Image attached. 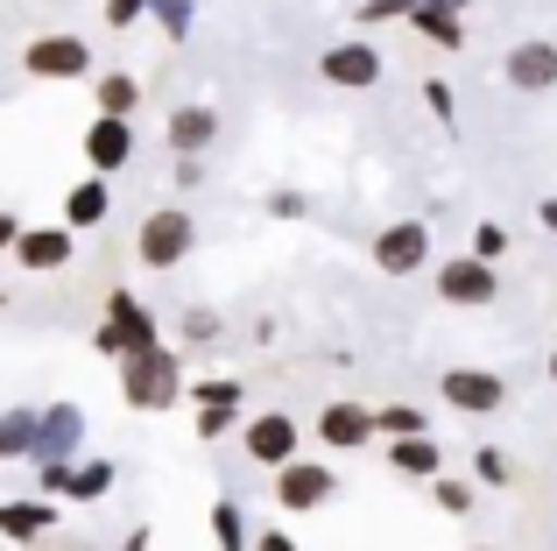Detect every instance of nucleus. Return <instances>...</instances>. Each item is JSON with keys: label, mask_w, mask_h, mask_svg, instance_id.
<instances>
[{"label": "nucleus", "mask_w": 557, "mask_h": 551, "mask_svg": "<svg viewBox=\"0 0 557 551\" xmlns=\"http://www.w3.org/2000/svg\"><path fill=\"white\" fill-rule=\"evenodd\" d=\"M92 346L107 360H135V354H149V346H163V332H156L149 304H141L135 290H113V297H107V318H99V332H92Z\"/></svg>", "instance_id": "obj_1"}, {"label": "nucleus", "mask_w": 557, "mask_h": 551, "mask_svg": "<svg viewBox=\"0 0 557 551\" xmlns=\"http://www.w3.org/2000/svg\"><path fill=\"white\" fill-rule=\"evenodd\" d=\"M121 396H127V411H170V403L184 396L177 354H170V346H149V354L121 360Z\"/></svg>", "instance_id": "obj_2"}, {"label": "nucleus", "mask_w": 557, "mask_h": 551, "mask_svg": "<svg viewBox=\"0 0 557 551\" xmlns=\"http://www.w3.org/2000/svg\"><path fill=\"white\" fill-rule=\"evenodd\" d=\"M190 248H198V220H190V206H156L149 220H141V234H135V262L141 269H177Z\"/></svg>", "instance_id": "obj_3"}, {"label": "nucleus", "mask_w": 557, "mask_h": 551, "mask_svg": "<svg viewBox=\"0 0 557 551\" xmlns=\"http://www.w3.org/2000/svg\"><path fill=\"white\" fill-rule=\"evenodd\" d=\"M437 297H445V304H466V311H480V304L502 297V276H494L487 255H451V262H437Z\"/></svg>", "instance_id": "obj_4"}, {"label": "nucleus", "mask_w": 557, "mask_h": 551, "mask_svg": "<svg viewBox=\"0 0 557 551\" xmlns=\"http://www.w3.org/2000/svg\"><path fill=\"white\" fill-rule=\"evenodd\" d=\"M437 396H445L459 417H494L508 403V382L494 368H451V375H437Z\"/></svg>", "instance_id": "obj_5"}, {"label": "nucleus", "mask_w": 557, "mask_h": 551, "mask_svg": "<svg viewBox=\"0 0 557 551\" xmlns=\"http://www.w3.org/2000/svg\"><path fill=\"white\" fill-rule=\"evenodd\" d=\"M318 71H325V85H339V93H374L381 85V50L368 36H346V42H332V50L318 57Z\"/></svg>", "instance_id": "obj_6"}, {"label": "nucleus", "mask_w": 557, "mask_h": 551, "mask_svg": "<svg viewBox=\"0 0 557 551\" xmlns=\"http://www.w3.org/2000/svg\"><path fill=\"white\" fill-rule=\"evenodd\" d=\"M22 71H28V78H57V85L85 78V71H92V42H85V36H36L22 50Z\"/></svg>", "instance_id": "obj_7"}, {"label": "nucleus", "mask_w": 557, "mask_h": 551, "mask_svg": "<svg viewBox=\"0 0 557 551\" xmlns=\"http://www.w3.org/2000/svg\"><path fill=\"white\" fill-rule=\"evenodd\" d=\"M423 262H431V226L423 220H395L374 234V269L381 276H417Z\"/></svg>", "instance_id": "obj_8"}, {"label": "nucleus", "mask_w": 557, "mask_h": 551, "mask_svg": "<svg viewBox=\"0 0 557 551\" xmlns=\"http://www.w3.org/2000/svg\"><path fill=\"white\" fill-rule=\"evenodd\" d=\"M332 467H318V460H289V467H275V502H283L289 516H311L332 502Z\"/></svg>", "instance_id": "obj_9"}, {"label": "nucleus", "mask_w": 557, "mask_h": 551, "mask_svg": "<svg viewBox=\"0 0 557 551\" xmlns=\"http://www.w3.org/2000/svg\"><path fill=\"white\" fill-rule=\"evenodd\" d=\"M502 78L516 93H557V42L550 36H522L516 50L502 57Z\"/></svg>", "instance_id": "obj_10"}, {"label": "nucleus", "mask_w": 557, "mask_h": 551, "mask_svg": "<svg viewBox=\"0 0 557 551\" xmlns=\"http://www.w3.org/2000/svg\"><path fill=\"white\" fill-rule=\"evenodd\" d=\"M240 439H247V460H261V467H289L297 445H304V431H297V417H289V411H261Z\"/></svg>", "instance_id": "obj_11"}, {"label": "nucleus", "mask_w": 557, "mask_h": 551, "mask_svg": "<svg viewBox=\"0 0 557 551\" xmlns=\"http://www.w3.org/2000/svg\"><path fill=\"white\" fill-rule=\"evenodd\" d=\"M374 431H381V411H368V403H325L318 411V439L332 453H360V445H374Z\"/></svg>", "instance_id": "obj_12"}, {"label": "nucleus", "mask_w": 557, "mask_h": 551, "mask_svg": "<svg viewBox=\"0 0 557 551\" xmlns=\"http://www.w3.org/2000/svg\"><path fill=\"white\" fill-rule=\"evenodd\" d=\"M127 156H135V121H127V113H99V121L85 127V163H92L99 177H113V170H127Z\"/></svg>", "instance_id": "obj_13"}, {"label": "nucleus", "mask_w": 557, "mask_h": 551, "mask_svg": "<svg viewBox=\"0 0 557 551\" xmlns=\"http://www.w3.org/2000/svg\"><path fill=\"white\" fill-rule=\"evenodd\" d=\"M78 226H22V241H14V262H22L28 276H57L71 262V248H78Z\"/></svg>", "instance_id": "obj_14"}, {"label": "nucleus", "mask_w": 557, "mask_h": 551, "mask_svg": "<svg viewBox=\"0 0 557 551\" xmlns=\"http://www.w3.org/2000/svg\"><path fill=\"white\" fill-rule=\"evenodd\" d=\"M78 439H85V411L78 403H50V411H42V431H36V460L42 467H50V460H71Z\"/></svg>", "instance_id": "obj_15"}, {"label": "nucleus", "mask_w": 557, "mask_h": 551, "mask_svg": "<svg viewBox=\"0 0 557 551\" xmlns=\"http://www.w3.org/2000/svg\"><path fill=\"white\" fill-rule=\"evenodd\" d=\"M409 22H417L437 50H466V8H451V0H417Z\"/></svg>", "instance_id": "obj_16"}, {"label": "nucleus", "mask_w": 557, "mask_h": 551, "mask_svg": "<svg viewBox=\"0 0 557 551\" xmlns=\"http://www.w3.org/2000/svg\"><path fill=\"white\" fill-rule=\"evenodd\" d=\"M219 142V113L212 107H177L170 113V149L177 156H205Z\"/></svg>", "instance_id": "obj_17"}, {"label": "nucleus", "mask_w": 557, "mask_h": 551, "mask_svg": "<svg viewBox=\"0 0 557 551\" xmlns=\"http://www.w3.org/2000/svg\"><path fill=\"white\" fill-rule=\"evenodd\" d=\"M388 467H395V474H409V481H437L445 453H437L431 431H417V439H395V445H388Z\"/></svg>", "instance_id": "obj_18"}, {"label": "nucleus", "mask_w": 557, "mask_h": 551, "mask_svg": "<svg viewBox=\"0 0 557 551\" xmlns=\"http://www.w3.org/2000/svg\"><path fill=\"white\" fill-rule=\"evenodd\" d=\"M107 212H113V192H107V177H99V170H92L85 184H71V198H64V226H78V234H85V226H99Z\"/></svg>", "instance_id": "obj_19"}, {"label": "nucleus", "mask_w": 557, "mask_h": 551, "mask_svg": "<svg viewBox=\"0 0 557 551\" xmlns=\"http://www.w3.org/2000/svg\"><path fill=\"white\" fill-rule=\"evenodd\" d=\"M50 524H57V510H50V502H0V538H8V544L42 538Z\"/></svg>", "instance_id": "obj_20"}, {"label": "nucleus", "mask_w": 557, "mask_h": 551, "mask_svg": "<svg viewBox=\"0 0 557 551\" xmlns=\"http://www.w3.org/2000/svg\"><path fill=\"white\" fill-rule=\"evenodd\" d=\"M36 431H42L36 411H8L0 417V460H36Z\"/></svg>", "instance_id": "obj_21"}, {"label": "nucleus", "mask_w": 557, "mask_h": 551, "mask_svg": "<svg viewBox=\"0 0 557 551\" xmlns=\"http://www.w3.org/2000/svg\"><path fill=\"white\" fill-rule=\"evenodd\" d=\"M212 538H219V551H255V530H247L240 502H212Z\"/></svg>", "instance_id": "obj_22"}, {"label": "nucleus", "mask_w": 557, "mask_h": 551, "mask_svg": "<svg viewBox=\"0 0 557 551\" xmlns=\"http://www.w3.org/2000/svg\"><path fill=\"white\" fill-rule=\"evenodd\" d=\"M92 99H99V113H135L141 107V85L127 78V71H107V78L92 85Z\"/></svg>", "instance_id": "obj_23"}, {"label": "nucleus", "mask_w": 557, "mask_h": 551, "mask_svg": "<svg viewBox=\"0 0 557 551\" xmlns=\"http://www.w3.org/2000/svg\"><path fill=\"white\" fill-rule=\"evenodd\" d=\"M113 488V460H92V467H71V495L64 502H99Z\"/></svg>", "instance_id": "obj_24"}, {"label": "nucleus", "mask_w": 557, "mask_h": 551, "mask_svg": "<svg viewBox=\"0 0 557 551\" xmlns=\"http://www.w3.org/2000/svg\"><path fill=\"white\" fill-rule=\"evenodd\" d=\"M381 431H388V439H417V431H431V417H423L417 403H388V411H381Z\"/></svg>", "instance_id": "obj_25"}, {"label": "nucleus", "mask_w": 557, "mask_h": 551, "mask_svg": "<svg viewBox=\"0 0 557 551\" xmlns=\"http://www.w3.org/2000/svg\"><path fill=\"white\" fill-rule=\"evenodd\" d=\"M149 14H156V28H163V36H177V42L190 36V0H156Z\"/></svg>", "instance_id": "obj_26"}, {"label": "nucleus", "mask_w": 557, "mask_h": 551, "mask_svg": "<svg viewBox=\"0 0 557 551\" xmlns=\"http://www.w3.org/2000/svg\"><path fill=\"white\" fill-rule=\"evenodd\" d=\"M431 495H437L445 516H473V488H466V481H431Z\"/></svg>", "instance_id": "obj_27"}, {"label": "nucleus", "mask_w": 557, "mask_h": 551, "mask_svg": "<svg viewBox=\"0 0 557 551\" xmlns=\"http://www.w3.org/2000/svg\"><path fill=\"white\" fill-rule=\"evenodd\" d=\"M233 431V403H198V439H226Z\"/></svg>", "instance_id": "obj_28"}, {"label": "nucleus", "mask_w": 557, "mask_h": 551, "mask_svg": "<svg viewBox=\"0 0 557 551\" xmlns=\"http://www.w3.org/2000/svg\"><path fill=\"white\" fill-rule=\"evenodd\" d=\"M409 8H417V0H360V22H409Z\"/></svg>", "instance_id": "obj_29"}, {"label": "nucleus", "mask_w": 557, "mask_h": 551, "mask_svg": "<svg viewBox=\"0 0 557 551\" xmlns=\"http://www.w3.org/2000/svg\"><path fill=\"white\" fill-rule=\"evenodd\" d=\"M190 396H198V403H233V411H240V382H226V375H212V382H198Z\"/></svg>", "instance_id": "obj_30"}, {"label": "nucleus", "mask_w": 557, "mask_h": 551, "mask_svg": "<svg viewBox=\"0 0 557 551\" xmlns=\"http://www.w3.org/2000/svg\"><path fill=\"white\" fill-rule=\"evenodd\" d=\"M423 107H431L437 121H459V107H451V85H445V78H431V85H423Z\"/></svg>", "instance_id": "obj_31"}, {"label": "nucleus", "mask_w": 557, "mask_h": 551, "mask_svg": "<svg viewBox=\"0 0 557 551\" xmlns=\"http://www.w3.org/2000/svg\"><path fill=\"white\" fill-rule=\"evenodd\" d=\"M149 8H156V0H107V22H113V28H135Z\"/></svg>", "instance_id": "obj_32"}, {"label": "nucleus", "mask_w": 557, "mask_h": 551, "mask_svg": "<svg viewBox=\"0 0 557 551\" xmlns=\"http://www.w3.org/2000/svg\"><path fill=\"white\" fill-rule=\"evenodd\" d=\"M502 248H508V234H502V226L487 220V226H480V234H473V255H487V262H494V255H502Z\"/></svg>", "instance_id": "obj_33"}, {"label": "nucleus", "mask_w": 557, "mask_h": 551, "mask_svg": "<svg viewBox=\"0 0 557 551\" xmlns=\"http://www.w3.org/2000/svg\"><path fill=\"white\" fill-rule=\"evenodd\" d=\"M480 481H494V488H502V481H508V460H502V453H494V445H487V453H480Z\"/></svg>", "instance_id": "obj_34"}, {"label": "nucleus", "mask_w": 557, "mask_h": 551, "mask_svg": "<svg viewBox=\"0 0 557 551\" xmlns=\"http://www.w3.org/2000/svg\"><path fill=\"white\" fill-rule=\"evenodd\" d=\"M269 212H275V220H297V212H304V192H275Z\"/></svg>", "instance_id": "obj_35"}, {"label": "nucleus", "mask_w": 557, "mask_h": 551, "mask_svg": "<svg viewBox=\"0 0 557 551\" xmlns=\"http://www.w3.org/2000/svg\"><path fill=\"white\" fill-rule=\"evenodd\" d=\"M14 241H22V220H14V212L0 206V255H14Z\"/></svg>", "instance_id": "obj_36"}, {"label": "nucleus", "mask_w": 557, "mask_h": 551, "mask_svg": "<svg viewBox=\"0 0 557 551\" xmlns=\"http://www.w3.org/2000/svg\"><path fill=\"white\" fill-rule=\"evenodd\" d=\"M184 332H190V340H212L219 318H212V311H190V326H184Z\"/></svg>", "instance_id": "obj_37"}, {"label": "nucleus", "mask_w": 557, "mask_h": 551, "mask_svg": "<svg viewBox=\"0 0 557 551\" xmlns=\"http://www.w3.org/2000/svg\"><path fill=\"white\" fill-rule=\"evenodd\" d=\"M255 551H297V544H289V530H261Z\"/></svg>", "instance_id": "obj_38"}, {"label": "nucleus", "mask_w": 557, "mask_h": 551, "mask_svg": "<svg viewBox=\"0 0 557 551\" xmlns=\"http://www.w3.org/2000/svg\"><path fill=\"white\" fill-rule=\"evenodd\" d=\"M536 220H544L550 234H557V198H544V206H536Z\"/></svg>", "instance_id": "obj_39"}, {"label": "nucleus", "mask_w": 557, "mask_h": 551, "mask_svg": "<svg viewBox=\"0 0 557 551\" xmlns=\"http://www.w3.org/2000/svg\"><path fill=\"white\" fill-rule=\"evenodd\" d=\"M451 8H473V0H451Z\"/></svg>", "instance_id": "obj_40"}, {"label": "nucleus", "mask_w": 557, "mask_h": 551, "mask_svg": "<svg viewBox=\"0 0 557 551\" xmlns=\"http://www.w3.org/2000/svg\"><path fill=\"white\" fill-rule=\"evenodd\" d=\"M550 375H557V354H550Z\"/></svg>", "instance_id": "obj_41"}, {"label": "nucleus", "mask_w": 557, "mask_h": 551, "mask_svg": "<svg viewBox=\"0 0 557 551\" xmlns=\"http://www.w3.org/2000/svg\"><path fill=\"white\" fill-rule=\"evenodd\" d=\"M0 551H14V544H0Z\"/></svg>", "instance_id": "obj_42"}]
</instances>
